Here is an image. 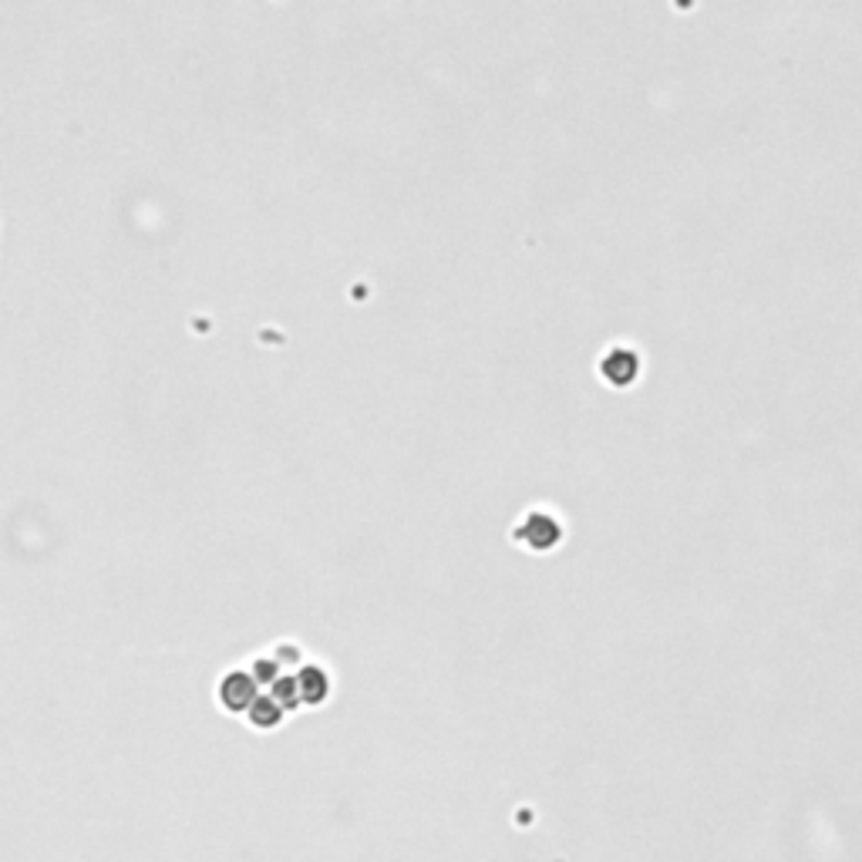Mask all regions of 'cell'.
<instances>
[{"label":"cell","instance_id":"cell-2","mask_svg":"<svg viewBox=\"0 0 862 862\" xmlns=\"http://www.w3.org/2000/svg\"><path fill=\"white\" fill-rule=\"evenodd\" d=\"M559 533H563V526H559V519H556V515H549V512H533L526 522H522V530H519V536H522V539L533 536L530 543H533L536 549L556 546V543H559Z\"/></svg>","mask_w":862,"mask_h":862},{"label":"cell","instance_id":"cell-4","mask_svg":"<svg viewBox=\"0 0 862 862\" xmlns=\"http://www.w3.org/2000/svg\"><path fill=\"white\" fill-rule=\"evenodd\" d=\"M296 691H300V701L304 704H320L330 691V681H327V670L320 667H307L296 673Z\"/></svg>","mask_w":862,"mask_h":862},{"label":"cell","instance_id":"cell-5","mask_svg":"<svg viewBox=\"0 0 862 862\" xmlns=\"http://www.w3.org/2000/svg\"><path fill=\"white\" fill-rule=\"evenodd\" d=\"M283 704L277 701V697H256L253 704H250V721H253V728H259V731H270V728H277L280 721H283Z\"/></svg>","mask_w":862,"mask_h":862},{"label":"cell","instance_id":"cell-1","mask_svg":"<svg viewBox=\"0 0 862 862\" xmlns=\"http://www.w3.org/2000/svg\"><path fill=\"white\" fill-rule=\"evenodd\" d=\"M216 697L222 707L233 711V715H243V711H250V704L256 701V681L246 670H227L216 688Z\"/></svg>","mask_w":862,"mask_h":862},{"label":"cell","instance_id":"cell-3","mask_svg":"<svg viewBox=\"0 0 862 862\" xmlns=\"http://www.w3.org/2000/svg\"><path fill=\"white\" fill-rule=\"evenodd\" d=\"M636 367H641V361H636V354L630 348H614L607 357H604V378L610 385H630L633 381V374Z\"/></svg>","mask_w":862,"mask_h":862}]
</instances>
